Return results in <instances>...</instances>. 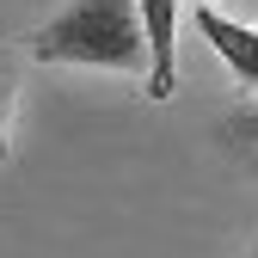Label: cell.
Instances as JSON below:
<instances>
[{
	"mask_svg": "<svg viewBox=\"0 0 258 258\" xmlns=\"http://www.w3.org/2000/svg\"><path fill=\"white\" fill-rule=\"evenodd\" d=\"M31 61H68V68H111V74H148V43L136 0H68L49 25L31 31Z\"/></svg>",
	"mask_w": 258,
	"mask_h": 258,
	"instance_id": "1",
	"label": "cell"
},
{
	"mask_svg": "<svg viewBox=\"0 0 258 258\" xmlns=\"http://www.w3.org/2000/svg\"><path fill=\"white\" fill-rule=\"evenodd\" d=\"M142 43H148V99L166 105L178 92V0H136Z\"/></svg>",
	"mask_w": 258,
	"mask_h": 258,
	"instance_id": "2",
	"label": "cell"
},
{
	"mask_svg": "<svg viewBox=\"0 0 258 258\" xmlns=\"http://www.w3.org/2000/svg\"><path fill=\"white\" fill-rule=\"evenodd\" d=\"M197 31H203V43L228 61V68L246 80V86H258V31H246V25H234L221 7H197Z\"/></svg>",
	"mask_w": 258,
	"mask_h": 258,
	"instance_id": "3",
	"label": "cell"
},
{
	"mask_svg": "<svg viewBox=\"0 0 258 258\" xmlns=\"http://www.w3.org/2000/svg\"><path fill=\"white\" fill-rule=\"evenodd\" d=\"M13 92H19V61H13V49H0V160H7V117H13Z\"/></svg>",
	"mask_w": 258,
	"mask_h": 258,
	"instance_id": "4",
	"label": "cell"
},
{
	"mask_svg": "<svg viewBox=\"0 0 258 258\" xmlns=\"http://www.w3.org/2000/svg\"><path fill=\"white\" fill-rule=\"evenodd\" d=\"M228 142H234L240 154H252V160H258V111H240V117L228 123Z\"/></svg>",
	"mask_w": 258,
	"mask_h": 258,
	"instance_id": "5",
	"label": "cell"
},
{
	"mask_svg": "<svg viewBox=\"0 0 258 258\" xmlns=\"http://www.w3.org/2000/svg\"><path fill=\"white\" fill-rule=\"evenodd\" d=\"M209 7H252V0H209Z\"/></svg>",
	"mask_w": 258,
	"mask_h": 258,
	"instance_id": "6",
	"label": "cell"
},
{
	"mask_svg": "<svg viewBox=\"0 0 258 258\" xmlns=\"http://www.w3.org/2000/svg\"><path fill=\"white\" fill-rule=\"evenodd\" d=\"M246 258H258V246H252V252H246Z\"/></svg>",
	"mask_w": 258,
	"mask_h": 258,
	"instance_id": "7",
	"label": "cell"
}]
</instances>
